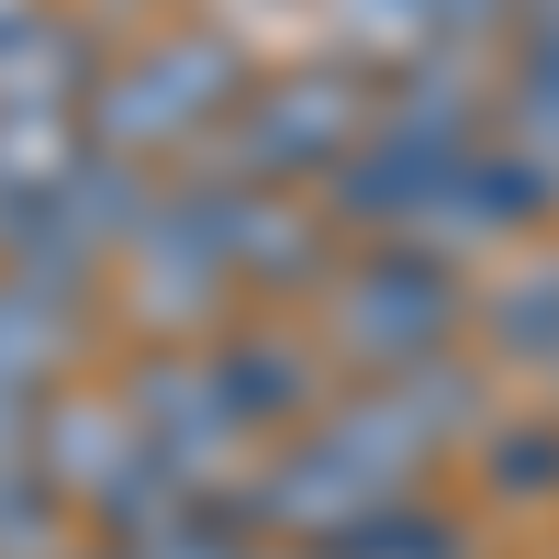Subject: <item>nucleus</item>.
<instances>
[{"mask_svg":"<svg viewBox=\"0 0 559 559\" xmlns=\"http://www.w3.org/2000/svg\"><path fill=\"white\" fill-rule=\"evenodd\" d=\"M258 90V68L224 45L213 23H179L157 45H134V57L102 68V90H90V146L112 157H146V168H202L224 146V123H236V102Z\"/></svg>","mask_w":559,"mask_h":559,"instance_id":"obj_1","label":"nucleus"},{"mask_svg":"<svg viewBox=\"0 0 559 559\" xmlns=\"http://www.w3.org/2000/svg\"><path fill=\"white\" fill-rule=\"evenodd\" d=\"M302 324L324 336L336 369L392 381V369H414V358L471 347V269L437 258V247H347Z\"/></svg>","mask_w":559,"mask_h":559,"instance_id":"obj_2","label":"nucleus"},{"mask_svg":"<svg viewBox=\"0 0 559 559\" xmlns=\"http://www.w3.org/2000/svg\"><path fill=\"white\" fill-rule=\"evenodd\" d=\"M381 123V79L347 68V57H292V68H258V90L236 102L224 146L202 168L224 179H258V191H324Z\"/></svg>","mask_w":559,"mask_h":559,"instance_id":"obj_3","label":"nucleus"},{"mask_svg":"<svg viewBox=\"0 0 559 559\" xmlns=\"http://www.w3.org/2000/svg\"><path fill=\"white\" fill-rule=\"evenodd\" d=\"M112 292H123V313L146 324L157 347H202V336H224V324L247 313L236 258H224V213H213V191L191 168L168 179V202L146 213V236L112 258Z\"/></svg>","mask_w":559,"mask_h":559,"instance_id":"obj_4","label":"nucleus"},{"mask_svg":"<svg viewBox=\"0 0 559 559\" xmlns=\"http://www.w3.org/2000/svg\"><path fill=\"white\" fill-rule=\"evenodd\" d=\"M202 369H213L224 414L247 426V448L302 437L313 414L336 403V358H324V336L302 313H236L224 336H202Z\"/></svg>","mask_w":559,"mask_h":559,"instance_id":"obj_5","label":"nucleus"},{"mask_svg":"<svg viewBox=\"0 0 559 559\" xmlns=\"http://www.w3.org/2000/svg\"><path fill=\"white\" fill-rule=\"evenodd\" d=\"M112 392H123V414L146 426V448L168 459L179 481H202V492H247L258 448H247V426H236V414H224V392H213L202 347H146Z\"/></svg>","mask_w":559,"mask_h":559,"instance_id":"obj_6","label":"nucleus"},{"mask_svg":"<svg viewBox=\"0 0 559 559\" xmlns=\"http://www.w3.org/2000/svg\"><path fill=\"white\" fill-rule=\"evenodd\" d=\"M471 347L515 381H548L559 369V236L492 258V280H471Z\"/></svg>","mask_w":559,"mask_h":559,"instance_id":"obj_7","label":"nucleus"},{"mask_svg":"<svg viewBox=\"0 0 559 559\" xmlns=\"http://www.w3.org/2000/svg\"><path fill=\"white\" fill-rule=\"evenodd\" d=\"M102 68H112V45L90 34V12H34L0 34V112H79L90 123Z\"/></svg>","mask_w":559,"mask_h":559,"instance_id":"obj_8","label":"nucleus"},{"mask_svg":"<svg viewBox=\"0 0 559 559\" xmlns=\"http://www.w3.org/2000/svg\"><path fill=\"white\" fill-rule=\"evenodd\" d=\"M79 358H90V292L34 280V269H0V369H12L23 392H57Z\"/></svg>","mask_w":559,"mask_h":559,"instance_id":"obj_9","label":"nucleus"},{"mask_svg":"<svg viewBox=\"0 0 559 559\" xmlns=\"http://www.w3.org/2000/svg\"><path fill=\"white\" fill-rule=\"evenodd\" d=\"M471 471H481V503H503V515H548V503H559V403L492 414L481 448H471Z\"/></svg>","mask_w":559,"mask_h":559,"instance_id":"obj_10","label":"nucleus"},{"mask_svg":"<svg viewBox=\"0 0 559 559\" xmlns=\"http://www.w3.org/2000/svg\"><path fill=\"white\" fill-rule=\"evenodd\" d=\"M324 57L403 79V68L448 57V23H437V0H324Z\"/></svg>","mask_w":559,"mask_h":559,"instance_id":"obj_11","label":"nucleus"},{"mask_svg":"<svg viewBox=\"0 0 559 559\" xmlns=\"http://www.w3.org/2000/svg\"><path fill=\"white\" fill-rule=\"evenodd\" d=\"M90 123L79 112H0V213H45L79 179Z\"/></svg>","mask_w":559,"mask_h":559,"instance_id":"obj_12","label":"nucleus"},{"mask_svg":"<svg viewBox=\"0 0 559 559\" xmlns=\"http://www.w3.org/2000/svg\"><path fill=\"white\" fill-rule=\"evenodd\" d=\"M324 559H481V537H471V515H459V503L414 492V503H392V515H369L358 537H336Z\"/></svg>","mask_w":559,"mask_h":559,"instance_id":"obj_13","label":"nucleus"},{"mask_svg":"<svg viewBox=\"0 0 559 559\" xmlns=\"http://www.w3.org/2000/svg\"><path fill=\"white\" fill-rule=\"evenodd\" d=\"M68 537H79V515L57 503V481L34 471V448L0 459V559H57Z\"/></svg>","mask_w":559,"mask_h":559,"instance_id":"obj_14","label":"nucleus"},{"mask_svg":"<svg viewBox=\"0 0 559 559\" xmlns=\"http://www.w3.org/2000/svg\"><path fill=\"white\" fill-rule=\"evenodd\" d=\"M45 403H57V392H23L12 369H0V459H23V448H34V426H45Z\"/></svg>","mask_w":559,"mask_h":559,"instance_id":"obj_15","label":"nucleus"},{"mask_svg":"<svg viewBox=\"0 0 559 559\" xmlns=\"http://www.w3.org/2000/svg\"><path fill=\"white\" fill-rule=\"evenodd\" d=\"M57 559H134V548H112V537H90V526H79V537H68Z\"/></svg>","mask_w":559,"mask_h":559,"instance_id":"obj_16","label":"nucleus"},{"mask_svg":"<svg viewBox=\"0 0 559 559\" xmlns=\"http://www.w3.org/2000/svg\"><path fill=\"white\" fill-rule=\"evenodd\" d=\"M45 12V0H0V34H12V23H34Z\"/></svg>","mask_w":559,"mask_h":559,"instance_id":"obj_17","label":"nucleus"},{"mask_svg":"<svg viewBox=\"0 0 559 559\" xmlns=\"http://www.w3.org/2000/svg\"><path fill=\"white\" fill-rule=\"evenodd\" d=\"M90 12H112V0H90Z\"/></svg>","mask_w":559,"mask_h":559,"instance_id":"obj_18","label":"nucleus"},{"mask_svg":"<svg viewBox=\"0 0 559 559\" xmlns=\"http://www.w3.org/2000/svg\"><path fill=\"white\" fill-rule=\"evenodd\" d=\"M526 12H537V0H526Z\"/></svg>","mask_w":559,"mask_h":559,"instance_id":"obj_19","label":"nucleus"}]
</instances>
